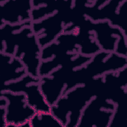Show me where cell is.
Returning a JSON list of instances; mask_svg holds the SVG:
<instances>
[{"label":"cell","instance_id":"cell-1","mask_svg":"<svg viewBox=\"0 0 127 127\" xmlns=\"http://www.w3.org/2000/svg\"><path fill=\"white\" fill-rule=\"evenodd\" d=\"M32 21L0 25V52L14 56L25 66L27 73L37 78L41 62L42 48L31 28Z\"/></svg>","mask_w":127,"mask_h":127},{"label":"cell","instance_id":"cell-2","mask_svg":"<svg viewBox=\"0 0 127 127\" xmlns=\"http://www.w3.org/2000/svg\"><path fill=\"white\" fill-rule=\"evenodd\" d=\"M103 87V76L77 86L63 94L51 107V112L64 127H77L83 110L93 97L101 94Z\"/></svg>","mask_w":127,"mask_h":127},{"label":"cell","instance_id":"cell-3","mask_svg":"<svg viewBox=\"0 0 127 127\" xmlns=\"http://www.w3.org/2000/svg\"><path fill=\"white\" fill-rule=\"evenodd\" d=\"M91 58L79 55L70 62L56 68L48 75L40 78L41 90L51 107L63 95L73 71L86 64Z\"/></svg>","mask_w":127,"mask_h":127},{"label":"cell","instance_id":"cell-4","mask_svg":"<svg viewBox=\"0 0 127 127\" xmlns=\"http://www.w3.org/2000/svg\"><path fill=\"white\" fill-rule=\"evenodd\" d=\"M72 7L59 11L39 21L32 22L31 28L42 48L54 41L71 23Z\"/></svg>","mask_w":127,"mask_h":127},{"label":"cell","instance_id":"cell-5","mask_svg":"<svg viewBox=\"0 0 127 127\" xmlns=\"http://www.w3.org/2000/svg\"><path fill=\"white\" fill-rule=\"evenodd\" d=\"M116 104L102 95H96L82 111L77 127H109Z\"/></svg>","mask_w":127,"mask_h":127},{"label":"cell","instance_id":"cell-6","mask_svg":"<svg viewBox=\"0 0 127 127\" xmlns=\"http://www.w3.org/2000/svg\"><path fill=\"white\" fill-rule=\"evenodd\" d=\"M7 102L5 107V127H29V121L37 112L28 103L23 93L0 92Z\"/></svg>","mask_w":127,"mask_h":127},{"label":"cell","instance_id":"cell-7","mask_svg":"<svg viewBox=\"0 0 127 127\" xmlns=\"http://www.w3.org/2000/svg\"><path fill=\"white\" fill-rule=\"evenodd\" d=\"M1 91L23 93L29 104L37 112H51V107L46 100L40 87V78L27 74L20 79L0 86Z\"/></svg>","mask_w":127,"mask_h":127},{"label":"cell","instance_id":"cell-8","mask_svg":"<svg viewBox=\"0 0 127 127\" xmlns=\"http://www.w3.org/2000/svg\"><path fill=\"white\" fill-rule=\"evenodd\" d=\"M87 18L89 28L94 33L102 51L115 52L119 41L123 37H127L121 29L113 26L108 20L93 22Z\"/></svg>","mask_w":127,"mask_h":127},{"label":"cell","instance_id":"cell-9","mask_svg":"<svg viewBox=\"0 0 127 127\" xmlns=\"http://www.w3.org/2000/svg\"><path fill=\"white\" fill-rule=\"evenodd\" d=\"M0 25L4 23L16 25L32 21L31 0H0Z\"/></svg>","mask_w":127,"mask_h":127},{"label":"cell","instance_id":"cell-10","mask_svg":"<svg viewBox=\"0 0 127 127\" xmlns=\"http://www.w3.org/2000/svg\"><path fill=\"white\" fill-rule=\"evenodd\" d=\"M70 53L80 54L79 38L76 28L63 32L54 41L42 48L41 59L47 61L54 56Z\"/></svg>","mask_w":127,"mask_h":127},{"label":"cell","instance_id":"cell-11","mask_svg":"<svg viewBox=\"0 0 127 127\" xmlns=\"http://www.w3.org/2000/svg\"><path fill=\"white\" fill-rule=\"evenodd\" d=\"M27 74L25 66L19 60L0 52V86L17 81Z\"/></svg>","mask_w":127,"mask_h":127},{"label":"cell","instance_id":"cell-12","mask_svg":"<svg viewBox=\"0 0 127 127\" xmlns=\"http://www.w3.org/2000/svg\"><path fill=\"white\" fill-rule=\"evenodd\" d=\"M32 22H36L59 11L71 8L73 0H32Z\"/></svg>","mask_w":127,"mask_h":127},{"label":"cell","instance_id":"cell-13","mask_svg":"<svg viewBox=\"0 0 127 127\" xmlns=\"http://www.w3.org/2000/svg\"><path fill=\"white\" fill-rule=\"evenodd\" d=\"M29 127H64L51 112H36L28 123Z\"/></svg>","mask_w":127,"mask_h":127},{"label":"cell","instance_id":"cell-14","mask_svg":"<svg viewBox=\"0 0 127 127\" xmlns=\"http://www.w3.org/2000/svg\"><path fill=\"white\" fill-rule=\"evenodd\" d=\"M110 23L121 29L127 36V0H122L115 17Z\"/></svg>","mask_w":127,"mask_h":127},{"label":"cell","instance_id":"cell-15","mask_svg":"<svg viewBox=\"0 0 127 127\" xmlns=\"http://www.w3.org/2000/svg\"><path fill=\"white\" fill-rule=\"evenodd\" d=\"M127 102L116 105V109L109 127H126L127 113Z\"/></svg>","mask_w":127,"mask_h":127}]
</instances>
